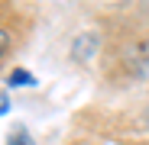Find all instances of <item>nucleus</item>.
Here are the masks:
<instances>
[{"mask_svg": "<svg viewBox=\"0 0 149 145\" xmlns=\"http://www.w3.org/2000/svg\"><path fill=\"white\" fill-rule=\"evenodd\" d=\"M7 145H33V139H29V132H26V129H13V132H10V139H7Z\"/></svg>", "mask_w": 149, "mask_h": 145, "instance_id": "f257e3e1", "label": "nucleus"}, {"mask_svg": "<svg viewBox=\"0 0 149 145\" xmlns=\"http://www.w3.org/2000/svg\"><path fill=\"white\" fill-rule=\"evenodd\" d=\"M10 81H13V87H23V84H33V78H29V74H23V71H13V78H10Z\"/></svg>", "mask_w": 149, "mask_h": 145, "instance_id": "f03ea898", "label": "nucleus"}, {"mask_svg": "<svg viewBox=\"0 0 149 145\" xmlns=\"http://www.w3.org/2000/svg\"><path fill=\"white\" fill-rule=\"evenodd\" d=\"M7 45H10V36H7V29H0V55L7 52Z\"/></svg>", "mask_w": 149, "mask_h": 145, "instance_id": "7ed1b4c3", "label": "nucleus"}]
</instances>
